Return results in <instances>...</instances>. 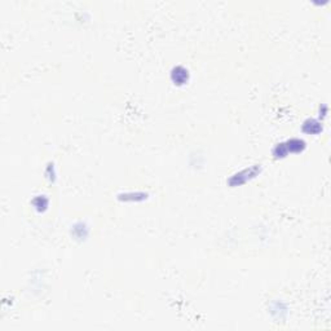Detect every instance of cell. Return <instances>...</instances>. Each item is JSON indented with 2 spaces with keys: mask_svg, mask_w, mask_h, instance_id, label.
I'll list each match as a JSON object with an SVG mask.
<instances>
[{
  "mask_svg": "<svg viewBox=\"0 0 331 331\" xmlns=\"http://www.w3.org/2000/svg\"><path fill=\"white\" fill-rule=\"evenodd\" d=\"M176 70H177V71H179V70H181V71H183L184 79H183V80H181V83H184V82H185L186 79H188V71H186V70H184V69H181V67H177V69H176ZM177 75H179V78L176 79L175 82H176V83H179V84H180V78H181V75H180V74H177Z\"/></svg>",
  "mask_w": 331,
  "mask_h": 331,
  "instance_id": "cell-1",
  "label": "cell"
}]
</instances>
